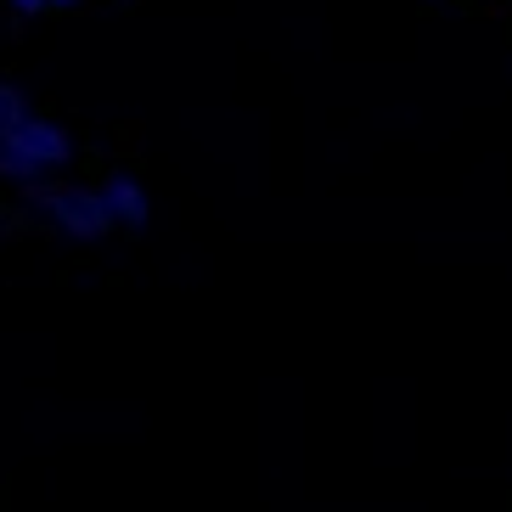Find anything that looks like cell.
<instances>
[{
	"mask_svg": "<svg viewBox=\"0 0 512 512\" xmlns=\"http://www.w3.org/2000/svg\"><path fill=\"white\" fill-rule=\"evenodd\" d=\"M23 197H29L40 214H51L68 237L79 242H96L107 237V231H119V220H113V209H107V197L102 192H85V186H40L29 181L23 186Z\"/></svg>",
	"mask_w": 512,
	"mask_h": 512,
	"instance_id": "obj_1",
	"label": "cell"
},
{
	"mask_svg": "<svg viewBox=\"0 0 512 512\" xmlns=\"http://www.w3.org/2000/svg\"><path fill=\"white\" fill-rule=\"evenodd\" d=\"M51 6H74V0H51Z\"/></svg>",
	"mask_w": 512,
	"mask_h": 512,
	"instance_id": "obj_6",
	"label": "cell"
},
{
	"mask_svg": "<svg viewBox=\"0 0 512 512\" xmlns=\"http://www.w3.org/2000/svg\"><path fill=\"white\" fill-rule=\"evenodd\" d=\"M12 6H17L23 17H34V12H51V0H12Z\"/></svg>",
	"mask_w": 512,
	"mask_h": 512,
	"instance_id": "obj_5",
	"label": "cell"
},
{
	"mask_svg": "<svg viewBox=\"0 0 512 512\" xmlns=\"http://www.w3.org/2000/svg\"><path fill=\"white\" fill-rule=\"evenodd\" d=\"M17 119H23V96H17V85H6V79H0V136H6Z\"/></svg>",
	"mask_w": 512,
	"mask_h": 512,
	"instance_id": "obj_4",
	"label": "cell"
},
{
	"mask_svg": "<svg viewBox=\"0 0 512 512\" xmlns=\"http://www.w3.org/2000/svg\"><path fill=\"white\" fill-rule=\"evenodd\" d=\"M102 197H107V209H113V220L119 226H147V192H141L136 181H107L102 186Z\"/></svg>",
	"mask_w": 512,
	"mask_h": 512,
	"instance_id": "obj_3",
	"label": "cell"
},
{
	"mask_svg": "<svg viewBox=\"0 0 512 512\" xmlns=\"http://www.w3.org/2000/svg\"><path fill=\"white\" fill-rule=\"evenodd\" d=\"M0 147L6 152H17V158H29L34 169H62L68 158H74V147H68V130L62 124H51V119H23L0 136Z\"/></svg>",
	"mask_w": 512,
	"mask_h": 512,
	"instance_id": "obj_2",
	"label": "cell"
}]
</instances>
